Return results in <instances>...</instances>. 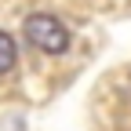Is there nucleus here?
<instances>
[{"mask_svg":"<svg viewBox=\"0 0 131 131\" xmlns=\"http://www.w3.org/2000/svg\"><path fill=\"white\" fill-rule=\"evenodd\" d=\"M22 33H26V40L33 47H40L44 55H62L66 47H69V29H66L55 15H47V11L29 15L26 26H22Z\"/></svg>","mask_w":131,"mask_h":131,"instance_id":"obj_1","label":"nucleus"},{"mask_svg":"<svg viewBox=\"0 0 131 131\" xmlns=\"http://www.w3.org/2000/svg\"><path fill=\"white\" fill-rule=\"evenodd\" d=\"M15 62H18V47H15V40L7 37L4 29H0V77L15 69Z\"/></svg>","mask_w":131,"mask_h":131,"instance_id":"obj_2","label":"nucleus"}]
</instances>
